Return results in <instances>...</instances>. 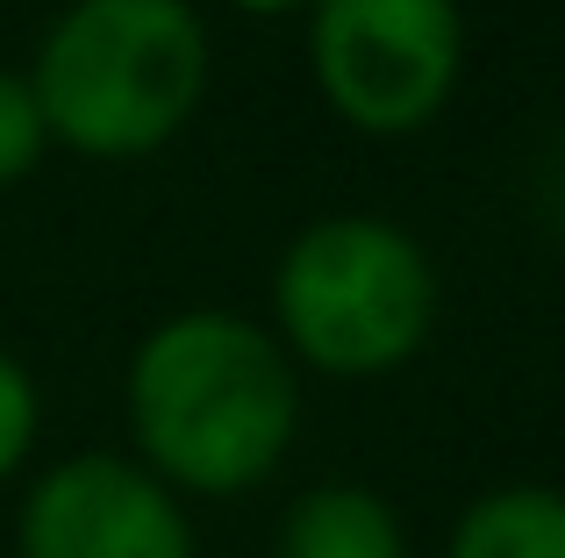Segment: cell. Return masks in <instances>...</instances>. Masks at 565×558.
<instances>
[{
	"label": "cell",
	"instance_id": "6da1fadb",
	"mask_svg": "<svg viewBox=\"0 0 565 558\" xmlns=\"http://www.w3.org/2000/svg\"><path fill=\"white\" fill-rule=\"evenodd\" d=\"M137 465L172 494L230 502L273 480L301 430V379L279 336L230 308L166 315L122 379Z\"/></svg>",
	"mask_w": 565,
	"mask_h": 558
},
{
	"label": "cell",
	"instance_id": "9c48e42d",
	"mask_svg": "<svg viewBox=\"0 0 565 558\" xmlns=\"http://www.w3.org/2000/svg\"><path fill=\"white\" fill-rule=\"evenodd\" d=\"M43 143H51V137H43V115H36L29 79L0 65V194H8V186H22L29 172H36Z\"/></svg>",
	"mask_w": 565,
	"mask_h": 558
},
{
	"label": "cell",
	"instance_id": "5b68a950",
	"mask_svg": "<svg viewBox=\"0 0 565 558\" xmlns=\"http://www.w3.org/2000/svg\"><path fill=\"white\" fill-rule=\"evenodd\" d=\"M14 558H193V523L180 494L137 459L79 451L29 487Z\"/></svg>",
	"mask_w": 565,
	"mask_h": 558
},
{
	"label": "cell",
	"instance_id": "8992f818",
	"mask_svg": "<svg viewBox=\"0 0 565 558\" xmlns=\"http://www.w3.org/2000/svg\"><path fill=\"white\" fill-rule=\"evenodd\" d=\"M273 558H408V537L386 494L359 480H322L287 508Z\"/></svg>",
	"mask_w": 565,
	"mask_h": 558
},
{
	"label": "cell",
	"instance_id": "277c9868",
	"mask_svg": "<svg viewBox=\"0 0 565 558\" xmlns=\"http://www.w3.org/2000/svg\"><path fill=\"white\" fill-rule=\"evenodd\" d=\"M308 72L359 137H415L466 72L458 0H308Z\"/></svg>",
	"mask_w": 565,
	"mask_h": 558
},
{
	"label": "cell",
	"instance_id": "7a4b0ae2",
	"mask_svg": "<svg viewBox=\"0 0 565 558\" xmlns=\"http://www.w3.org/2000/svg\"><path fill=\"white\" fill-rule=\"evenodd\" d=\"M215 43L193 0H72L22 72L43 137L100 165L166 151L193 122Z\"/></svg>",
	"mask_w": 565,
	"mask_h": 558
},
{
	"label": "cell",
	"instance_id": "ba28073f",
	"mask_svg": "<svg viewBox=\"0 0 565 558\" xmlns=\"http://www.w3.org/2000/svg\"><path fill=\"white\" fill-rule=\"evenodd\" d=\"M36 430H43V394H36V379H29V365L14 358V351H0V487L29 465Z\"/></svg>",
	"mask_w": 565,
	"mask_h": 558
},
{
	"label": "cell",
	"instance_id": "30bf717a",
	"mask_svg": "<svg viewBox=\"0 0 565 558\" xmlns=\"http://www.w3.org/2000/svg\"><path fill=\"white\" fill-rule=\"evenodd\" d=\"M236 14H294V8H308V0H230Z\"/></svg>",
	"mask_w": 565,
	"mask_h": 558
},
{
	"label": "cell",
	"instance_id": "3957f363",
	"mask_svg": "<svg viewBox=\"0 0 565 558\" xmlns=\"http://www.w3.org/2000/svg\"><path fill=\"white\" fill-rule=\"evenodd\" d=\"M437 266L386 215H316L273 266V336L330 379L401 373L437 330Z\"/></svg>",
	"mask_w": 565,
	"mask_h": 558
},
{
	"label": "cell",
	"instance_id": "52a82bcc",
	"mask_svg": "<svg viewBox=\"0 0 565 558\" xmlns=\"http://www.w3.org/2000/svg\"><path fill=\"white\" fill-rule=\"evenodd\" d=\"M451 558H565V487H494L458 516Z\"/></svg>",
	"mask_w": 565,
	"mask_h": 558
}]
</instances>
